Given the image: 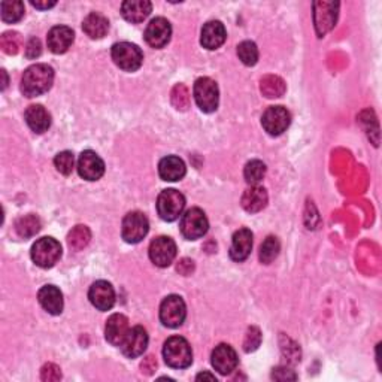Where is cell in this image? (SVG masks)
I'll list each match as a JSON object with an SVG mask.
<instances>
[{
    "instance_id": "6da1fadb",
    "label": "cell",
    "mask_w": 382,
    "mask_h": 382,
    "mask_svg": "<svg viewBox=\"0 0 382 382\" xmlns=\"http://www.w3.org/2000/svg\"><path fill=\"white\" fill-rule=\"evenodd\" d=\"M54 82V69L51 66L37 63L27 68L21 78V93L27 98H37L51 89Z\"/></svg>"
},
{
    "instance_id": "cb8c5ba5",
    "label": "cell",
    "mask_w": 382,
    "mask_h": 382,
    "mask_svg": "<svg viewBox=\"0 0 382 382\" xmlns=\"http://www.w3.org/2000/svg\"><path fill=\"white\" fill-rule=\"evenodd\" d=\"M24 118L27 126L35 133H45L51 126L50 112L42 104H32V107H28L24 113Z\"/></svg>"
},
{
    "instance_id": "277c9868",
    "label": "cell",
    "mask_w": 382,
    "mask_h": 382,
    "mask_svg": "<svg viewBox=\"0 0 382 382\" xmlns=\"http://www.w3.org/2000/svg\"><path fill=\"white\" fill-rule=\"evenodd\" d=\"M32 260L36 266L44 267H53L62 257V245L59 241H55L54 237H42L32 246Z\"/></svg>"
},
{
    "instance_id": "b9f144b4",
    "label": "cell",
    "mask_w": 382,
    "mask_h": 382,
    "mask_svg": "<svg viewBox=\"0 0 382 382\" xmlns=\"http://www.w3.org/2000/svg\"><path fill=\"white\" fill-rule=\"evenodd\" d=\"M55 5L57 2H32V6H35L36 9H50Z\"/></svg>"
},
{
    "instance_id": "1f68e13d",
    "label": "cell",
    "mask_w": 382,
    "mask_h": 382,
    "mask_svg": "<svg viewBox=\"0 0 382 382\" xmlns=\"http://www.w3.org/2000/svg\"><path fill=\"white\" fill-rule=\"evenodd\" d=\"M237 55L245 66H254L259 62V48L251 41H244L237 45Z\"/></svg>"
},
{
    "instance_id": "8fae6325",
    "label": "cell",
    "mask_w": 382,
    "mask_h": 382,
    "mask_svg": "<svg viewBox=\"0 0 382 382\" xmlns=\"http://www.w3.org/2000/svg\"><path fill=\"white\" fill-rule=\"evenodd\" d=\"M291 116L284 107L267 108L262 117V124L264 130L272 136H280L290 127Z\"/></svg>"
},
{
    "instance_id": "7bdbcfd3",
    "label": "cell",
    "mask_w": 382,
    "mask_h": 382,
    "mask_svg": "<svg viewBox=\"0 0 382 382\" xmlns=\"http://www.w3.org/2000/svg\"><path fill=\"white\" fill-rule=\"evenodd\" d=\"M196 379L197 381H205V379H209V381H215L217 382V378H215V375H212V374H208V372H203V374H199L197 376H196Z\"/></svg>"
},
{
    "instance_id": "d6a6232c",
    "label": "cell",
    "mask_w": 382,
    "mask_h": 382,
    "mask_svg": "<svg viewBox=\"0 0 382 382\" xmlns=\"http://www.w3.org/2000/svg\"><path fill=\"white\" fill-rule=\"evenodd\" d=\"M336 8H338V5H333L329 12H324V14L315 12V27H317V32L320 36L329 32L330 28L334 26V23H336V17H338Z\"/></svg>"
},
{
    "instance_id": "83f0119b",
    "label": "cell",
    "mask_w": 382,
    "mask_h": 382,
    "mask_svg": "<svg viewBox=\"0 0 382 382\" xmlns=\"http://www.w3.org/2000/svg\"><path fill=\"white\" fill-rule=\"evenodd\" d=\"M91 232L87 226H76L68 235V244L75 251H81L90 244Z\"/></svg>"
},
{
    "instance_id": "8d00e7d4",
    "label": "cell",
    "mask_w": 382,
    "mask_h": 382,
    "mask_svg": "<svg viewBox=\"0 0 382 382\" xmlns=\"http://www.w3.org/2000/svg\"><path fill=\"white\" fill-rule=\"evenodd\" d=\"M262 343V333L257 327H250L245 334V340H244V349L246 352H253L257 348L260 347Z\"/></svg>"
},
{
    "instance_id": "ab89813d",
    "label": "cell",
    "mask_w": 382,
    "mask_h": 382,
    "mask_svg": "<svg viewBox=\"0 0 382 382\" xmlns=\"http://www.w3.org/2000/svg\"><path fill=\"white\" fill-rule=\"evenodd\" d=\"M41 53H42L41 41L37 39V37H32V39L27 42V46H26L27 59H36V57L41 55Z\"/></svg>"
},
{
    "instance_id": "9a60e30c",
    "label": "cell",
    "mask_w": 382,
    "mask_h": 382,
    "mask_svg": "<svg viewBox=\"0 0 382 382\" xmlns=\"http://www.w3.org/2000/svg\"><path fill=\"white\" fill-rule=\"evenodd\" d=\"M89 299L99 311H109L116 304V290L108 281H98L90 286Z\"/></svg>"
},
{
    "instance_id": "f546056e",
    "label": "cell",
    "mask_w": 382,
    "mask_h": 382,
    "mask_svg": "<svg viewBox=\"0 0 382 382\" xmlns=\"http://www.w3.org/2000/svg\"><path fill=\"white\" fill-rule=\"evenodd\" d=\"M266 175V165L260 160H251L248 161L245 170H244V176L246 179L248 184L257 185L262 183L263 178Z\"/></svg>"
},
{
    "instance_id": "ffe728a7",
    "label": "cell",
    "mask_w": 382,
    "mask_h": 382,
    "mask_svg": "<svg viewBox=\"0 0 382 382\" xmlns=\"http://www.w3.org/2000/svg\"><path fill=\"white\" fill-rule=\"evenodd\" d=\"M226 27L221 21H209L202 28V36H200V44L206 50H217L226 42Z\"/></svg>"
},
{
    "instance_id": "603a6c76",
    "label": "cell",
    "mask_w": 382,
    "mask_h": 382,
    "mask_svg": "<svg viewBox=\"0 0 382 382\" xmlns=\"http://www.w3.org/2000/svg\"><path fill=\"white\" fill-rule=\"evenodd\" d=\"M253 250V233L248 228H241L233 235L230 246V259L235 262H244L250 257Z\"/></svg>"
},
{
    "instance_id": "d590c367",
    "label": "cell",
    "mask_w": 382,
    "mask_h": 382,
    "mask_svg": "<svg viewBox=\"0 0 382 382\" xmlns=\"http://www.w3.org/2000/svg\"><path fill=\"white\" fill-rule=\"evenodd\" d=\"M2 48L6 54H17L21 48V36L15 32H8L2 36Z\"/></svg>"
},
{
    "instance_id": "60d3db41",
    "label": "cell",
    "mask_w": 382,
    "mask_h": 382,
    "mask_svg": "<svg viewBox=\"0 0 382 382\" xmlns=\"http://www.w3.org/2000/svg\"><path fill=\"white\" fill-rule=\"evenodd\" d=\"M272 378L278 381H289V379H298V375L289 367H276L272 372Z\"/></svg>"
},
{
    "instance_id": "7c38bea8",
    "label": "cell",
    "mask_w": 382,
    "mask_h": 382,
    "mask_svg": "<svg viewBox=\"0 0 382 382\" xmlns=\"http://www.w3.org/2000/svg\"><path fill=\"white\" fill-rule=\"evenodd\" d=\"M172 36V26L163 17H157L151 20L145 30V41L152 48H163L169 44Z\"/></svg>"
},
{
    "instance_id": "7a4b0ae2",
    "label": "cell",
    "mask_w": 382,
    "mask_h": 382,
    "mask_svg": "<svg viewBox=\"0 0 382 382\" xmlns=\"http://www.w3.org/2000/svg\"><path fill=\"white\" fill-rule=\"evenodd\" d=\"M163 357L167 366L174 369H185L193 363V351H191L187 339L172 336L165 342Z\"/></svg>"
},
{
    "instance_id": "5bb4252c",
    "label": "cell",
    "mask_w": 382,
    "mask_h": 382,
    "mask_svg": "<svg viewBox=\"0 0 382 382\" xmlns=\"http://www.w3.org/2000/svg\"><path fill=\"white\" fill-rule=\"evenodd\" d=\"M78 174L85 181H98L104 174L103 160L94 151H82L78 158Z\"/></svg>"
},
{
    "instance_id": "ac0fdd59",
    "label": "cell",
    "mask_w": 382,
    "mask_h": 382,
    "mask_svg": "<svg viewBox=\"0 0 382 382\" xmlns=\"http://www.w3.org/2000/svg\"><path fill=\"white\" fill-rule=\"evenodd\" d=\"M130 330L129 320L122 313H113L104 326V338L113 347H120Z\"/></svg>"
},
{
    "instance_id": "74e56055",
    "label": "cell",
    "mask_w": 382,
    "mask_h": 382,
    "mask_svg": "<svg viewBox=\"0 0 382 382\" xmlns=\"http://www.w3.org/2000/svg\"><path fill=\"white\" fill-rule=\"evenodd\" d=\"M172 102L176 107V109H187L190 104V94L184 85H176L172 93Z\"/></svg>"
},
{
    "instance_id": "4316f807",
    "label": "cell",
    "mask_w": 382,
    "mask_h": 382,
    "mask_svg": "<svg viewBox=\"0 0 382 382\" xmlns=\"http://www.w3.org/2000/svg\"><path fill=\"white\" fill-rule=\"evenodd\" d=\"M15 230L20 237L28 239L41 230V219L33 214L24 215L15 221Z\"/></svg>"
},
{
    "instance_id": "ba28073f",
    "label": "cell",
    "mask_w": 382,
    "mask_h": 382,
    "mask_svg": "<svg viewBox=\"0 0 382 382\" xmlns=\"http://www.w3.org/2000/svg\"><path fill=\"white\" fill-rule=\"evenodd\" d=\"M181 233L188 241H196V239L203 237L209 228L208 218L202 209L191 208L181 218Z\"/></svg>"
},
{
    "instance_id": "e575fe53",
    "label": "cell",
    "mask_w": 382,
    "mask_h": 382,
    "mask_svg": "<svg viewBox=\"0 0 382 382\" xmlns=\"http://www.w3.org/2000/svg\"><path fill=\"white\" fill-rule=\"evenodd\" d=\"M54 166L62 175H71L75 167V157L71 151H62L54 158Z\"/></svg>"
},
{
    "instance_id": "e0dca14e",
    "label": "cell",
    "mask_w": 382,
    "mask_h": 382,
    "mask_svg": "<svg viewBox=\"0 0 382 382\" xmlns=\"http://www.w3.org/2000/svg\"><path fill=\"white\" fill-rule=\"evenodd\" d=\"M75 33L68 26H55L48 32L46 44L54 54H64L72 46Z\"/></svg>"
},
{
    "instance_id": "484cf974",
    "label": "cell",
    "mask_w": 382,
    "mask_h": 382,
    "mask_svg": "<svg viewBox=\"0 0 382 382\" xmlns=\"http://www.w3.org/2000/svg\"><path fill=\"white\" fill-rule=\"evenodd\" d=\"M82 30L89 37H91V39H102V37L107 36L109 30L108 18L103 17L102 14L91 12L90 15L85 17V20L82 23Z\"/></svg>"
},
{
    "instance_id": "d4e9b609",
    "label": "cell",
    "mask_w": 382,
    "mask_h": 382,
    "mask_svg": "<svg viewBox=\"0 0 382 382\" xmlns=\"http://www.w3.org/2000/svg\"><path fill=\"white\" fill-rule=\"evenodd\" d=\"M241 203L246 212H250V214L260 212L262 209H264L267 205L266 190L259 185H251V188H248L244 193Z\"/></svg>"
},
{
    "instance_id": "3957f363",
    "label": "cell",
    "mask_w": 382,
    "mask_h": 382,
    "mask_svg": "<svg viewBox=\"0 0 382 382\" xmlns=\"http://www.w3.org/2000/svg\"><path fill=\"white\" fill-rule=\"evenodd\" d=\"M185 197L178 190L167 188L160 193L157 199V212L161 219L167 223L175 221L184 212Z\"/></svg>"
},
{
    "instance_id": "30bf717a",
    "label": "cell",
    "mask_w": 382,
    "mask_h": 382,
    "mask_svg": "<svg viewBox=\"0 0 382 382\" xmlns=\"http://www.w3.org/2000/svg\"><path fill=\"white\" fill-rule=\"evenodd\" d=\"M176 257V244L174 239L160 236L149 245V259L158 267H167L174 263Z\"/></svg>"
},
{
    "instance_id": "7402d4cb",
    "label": "cell",
    "mask_w": 382,
    "mask_h": 382,
    "mask_svg": "<svg viewBox=\"0 0 382 382\" xmlns=\"http://www.w3.org/2000/svg\"><path fill=\"white\" fill-rule=\"evenodd\" d=\"M37 300L48 313L60 315L63 312V294L55 285L42 286L37 293Z\"/></svg>"
},
{
    "instance_id": "5b68a950",
    "label": "cell",
    "mask_w": 382,
    "mask_h": 382,
    "mask_svg": "<svg viewBox=\"0 0 382 382\" xmlns=\"http://www.w3.org/2000/svg\"><path fill=\"white\" fill-rule=\"evenodd\" d=\"M111 55L113 63L126 72L138 71L143 62V54L140 48L130 42H118L113 45Z\"/></svg>"
},
{
    "instance_id": "f1b7e54d",
    "label": "cell",
    "mask_w": 382,
    "mask_h": 382,
    "mask_svg": "<svg viewBox=\"0 0 382 382\" xmlns=\"http://www.w3.org/2000/svg\"><path fill=\"white\" fill-rule=\"evenodd\" d=\"M280 250H281V244L278 241V237L267 236L260 246V254H259L260 262L264 264L272 263L276 257H278Z\"/></svg>"
},
{
    "instance_id": "52a82bcc",
    "label": "cell",
    "mask_w": 382,
    "mask_h": 382,
    "mask_svg": "<svg viewBox=\"0 0 382 382\" xmlns=\"http://www.w3.org/2000/svg\"><path fill=\"white\" fill-rule=\"evenodd\" d=\"M194 99L197 107L202 109L206 113H211L217 111L218 108V102H219V91H218V85L215 81L211 78H199L194 82Z\"/></svg>"
},
{
    "instance_id": "2e32d148",
    "label": "cell",
    "mask_w": 382,
    "mask_h": 382,
    "mask_svg": "<svg viewBox=\"0 0 382 382\" xmlns=\"http://www.w3.org/2000/svg\"><path fill=\"white\" fill-rule=\"evenodd\" d=\"M211 361L218 374L228 375L237 367L239 358L236 351L230 345H227V343H219V345L215 347V349L212 351Z\"/></svg>"
},
{
    "instance_id": "f35d334b",
    "label": "cell",
    "mask_w": 382,
    "mask_h": 382,
    "mask_svg": "<svg viewBox=\"0 0 382 382\" xmlns=\"http://www.w3.org/2000/svg\"><path fill=\"white\" fill-rule=\"evenodd\" d=\"M41 378H42V381H48V382L60 381L62 379L60 367L53 365V363H48V365H45L41 370Z\"/></svg>"
},
{
    "instance_id": "4dcf8cb0",
    "label": "cell",
    "mask_w": 382,
    "mask_h": 382,
    "mask_svg": "<svg viewBox=\"0 0 382 382\" xmlns=\"http://www.w3.org/2000/svg\"><path fill=\"white\" fill-rule=\"evenodd\" d=\"M2 20L5 23H17L20 21L24 15V3L12 0V2H2Z\"/></svg>"
},
{
    "instance_id": "836d02e7",
    "label": "cell",
    "mask_w": 382,
    "mask_h": 382,
    "mask_svg": "<svg viewBox=\"0 0 382 382\" xmlns=\"http://www.w3.org/2000/svg\"><path fill=\"white\" fill-rule=\"evenodd\" d=\"M262 91L266 94V98H281L285 91L284 81L278 76H267L262 81Z\"/></svg>"
},
{
    "instance_id": "9c48e42d",
    "label": "cell",
    "mask_w": 382,
    "mask_h": 382,
    "mask_svg": "<svg viewBox=\"0 0 382 382\" xmlns=\"http://www.w3.org/2000/svg\"><path fill=\"white\" fill-rule=\"evenodd\" d=\"M149 223L142 212H129L122 219L121 235L127 244H139L148 235Z\"/></svg>"
},
{
    "instance_id": "8992f818",
    "label": "cell",
    "mask_w": 382,
    "mask_h": 382,
    "mask_svg": "<svg viewBox=\"0 0 382 382\" xmlns=\"http://www.w3.org/2000/svg\"><path fill=\"white\" fill-rule=\"evenodd\" d=\"M187 307L183 298L179 295H167V298L160 304V320L163 326L169 329H176L185 321Z\"/></svg>"
},
{
    "instance_id": "44dd1931",
    "label": "cell",
    "mask_w": 382,
    "mask_h": 382,
    "mask_svg": "<svg viewBox=\"0 0 382 382\" xmlns=\"http://www.w3.org/2000/svg\"><path fill=\"white\" fill-rule=\"evenodd\" d=\"M152 11V3L148 0H127L121 5V15L129 23L138 24L147 20Z\"/></svg>"
},
{
    "instance_id": "d6986e66",
    "label": "cell",
    "mask_w": 382,
    "mask_h": 382,
    "mask_svg": "<svg viewBox=\"0 0 382 382\" xmlns=\"http://www.w3.org/2000/svg\"><path fill=\"white\" fill-rule=\"evenodd\" d=\"M185 163L176 156H167L160 160L158 163V175L167 183H176L185 176Z\"/></svg>"
},
{
    "instance_id": "4fadbf2b",
    "label": "cell",
    "mask_w": 382,
    "mask_h": 382,
    "mask_svg": "<svg viewBox=\"0 0 382 382\" xmlns=\"http://www.w3.org/2000/svg\"><path fill=\"white\" fill-rule=\"evenodd\" d=\"M147 347H148V333L140 326L130 329L126 339H124L120 345L122 354L129 358H136L142 356L143 352H145Z\"/></svg>"
}]
</instances>
